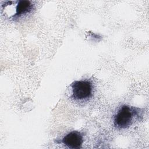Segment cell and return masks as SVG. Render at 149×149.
I'll use <instances>...</instances> for the list:
<instances>
[{
    "mask_svg": "<svg viewBox=\"0 0 149 149\" xmlns=\"http://www.w3.org/2000/svg\"><path fill=\"white\" fill-rule=\"evenodd\" d=\"M70 98L74 101L84 102L88 101L93 95V86L88 80H81L73 81L70 84Z\"/></svg>",
    "mask_w": 149,
    "mask_h": 149,
    "instance_id": "2",
    "label": "cell"
},
{
    "mask_svg": "<svg viewBox=\"0 0 149 149\" xmlns=\"http://www.w3.org/2000/svg\"><path fill=\"white\" fill-rule=\"evenodd\" d=\"M10 5L15 8H12L10 6L7 5L4 3L2 5V7L9 8V9H15L14 13L10 17L13 20L18 19L20 17L30 13L34 8V4L31 1H9Z\"/></svg>",
    "mask_w": 149,
    "mask_h": 149,
    "instance_id": "3",
    "label": "cell"
},
{
    "mask_svg": "<svg viewBox=\"0 0 149 149\" xmlns=\"http://www.w3.org/2000/svg\"><path fill=\"white\" fill-rule=\"evenodd\" d=\"M83 141L82 134L79 131L73 130L66 134L61 140V143L69 148L78 149L81 147Z\"/></svg>",
    "mask_w": 149,
    "mask_h": 149,
    "instance_id": "4",
    "label": "cell"
},
{
    "mask_svg": "<svg viewBox=\"0 0 149 149\" xmlns=\"http://www.w3.org/2000/svg\"><path fill=\"white\" fill-rule=\"evenodd\" d=\"M143 113V111L141 108L123 105L115 115L113 125L119 129H126L136 121L140 120Z\"/></svg>",
    "mask_w": 149,
    "mask_h": 149,
    "instance_id": "1",
    "label": "cell"
}]
</instances>
